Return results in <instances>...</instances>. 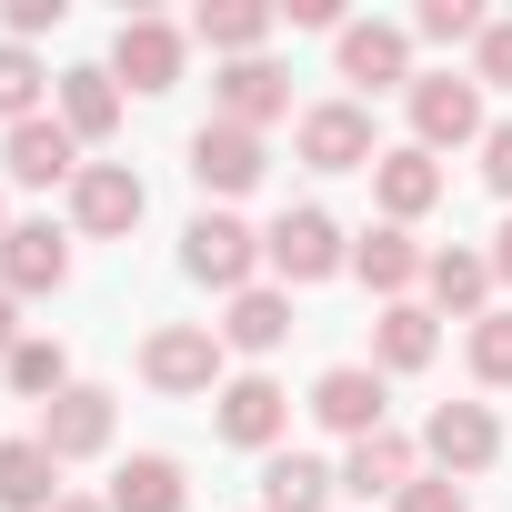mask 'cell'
I'll list each match as a JSON object with an SVG mask.
<instances>
[{
	"instance_id": "17",
	"label": "cell",
	"mask_w": 512,
	"mask_h": 512,
	"mask_svg": "<svg viewBox=\"0 0 512 512\" xmlns=\"http://www.w3.org/2000/svg\"><path fill=\"white\" fill-rule=\"evenodd\" d=\"M372 201H382V221H402V231H412V221H422V211L442 201V161H432L422 141L382 151V161H372Z\"/></svg>"
},
{
	"instance_id": "26",
	"label": "cell",
	"mask_w": 512,
	"mask_h": 512,
	"mask_svg": "<svg viewBox=\"0 0 512 512\" xmlns=\"http://www.w3.org/2000/svg\"><path fill=\"white\" fill-rule=\"evenodd\" d=\"M101 502H111V512H181L191 492H181V462H171V452H131Z\"/></svg>"
},
{
	"instance_id": "40",
	"label": "cell",
	"mask_w": 512,
	"mask_h": 512,
	"mask_svg": "<svg viewBox=\"0 0 512 512\" xmlns=\"http://www.w3.org/2000/svg\"><path fill=\"white\" fill-rule=\"evenodd\" d=\"M0 231H11V211H0Z\"/></svg>"
},
{
	"instance_id": "39",
	"label": "cell",
	"mask_w": 512,
	"mask_h": 512,
	"mask_svg": "<svg viewBox=\"0 0 512 512\" xmlns=\"http://www.w3.org/2000/svg\"><path fill=\"white\" fill-rule=\"evenodd\" d=\"M51 512H111V502H101V492H61Z\"/></svg>"
},
{
	"instance_id": "12",
	"label": "cell",
	"mask_w": 512,
	"mask_h": 512,
	"mask_svg": "<svg viewBox=\"0 0 512 512\" xmlns=\"http://www.w3.org/2000/svg\"><path fill=\"white\" fill-rule=\"evenodd\" d=\"M312 412H322V432H342V442L392 432V392H382V372H372V362H332V372L312 382Z\"/></svg>"
},
{
	"instance_id": "30",
	"label": "cell",
	"mask_w": 512,
	"mask_h": 512,
	"mask_svg": "<svg viewBox=\"0 0 512 512\" xmlns=\"http://www.w3.org/2000/svg\"><path fill=\"white\" fill-rule=\"evenodd\" d=\"M462 352H472V382L482 392H512V312H482Z\"/></svg>"
},
{
	"instance_id": "20",
	"label": "cell",
	"mask_w": 512,
	"mask_h": 512,
	"mask_svg": "<svg viewBox=\"0 0 512 512\" xmlns=\"http://www.w3.org/2000/svg\"><path fill=\"white\" fill-rule=\"evenodd\" d=\"M211 332H221V352H251V362H262V352L292 342V292H262V282H251V292H231V312H221Z\"/></svg>"
},
{
	"instance_id": "32",
	"label": "cell",
	"mask_w": 512,
	"mask_h": 512,
	"mask_svg": "<svg viewBox=\"0 0 512 512\" xmlns=\"http://www.w3.org/2000/svg\"><path fill=\"white\" fill-rule=\"evenodd\" d=\"M472 81H482V91H512V21H492V31L472 41Z\"/></svg>"
},
{
	"instance_id": "29",
	"label": "cell",
	"mask_w": 512,
	"mask_h": 512,
	"mask_svg": "<svg viewBox=\"0 0 512 512\" xmlns=\"http://www.w3.org/2000/svg\"><path fill=\"white\" fill-rule=\"evenodd\" d=\"M41 81H51V71H41L21 41H0V121H11V131L41 121Z\"/></svg>"
},
{
	"instance_id": "8",
	"label": "cell",
	"mask_w": 512,
	"mask_h": 512,
	"mask_svg": "<svg viewBox=\"0 0 512 512\" xmlns=\"http://www.w3.org/2000/svg\"><path fill=\"white\" fill-rule=\"evenodd\" d=\"M141 382L151 392H221V332L211 322H161L141 342Z\"/></svg>"
},
{
	"instance_id": "15",
	"label": "cell",
	"mask_w": 512,
	"mask_h": 512,
	"mask_svg": "<svg viewBox=\"0 0 512 512\" xmlns=\"http://www.w3.org/2000/svg\"><path fill=\"white\" fill-rule=\"evenodd\" d=\"M211 101H221V121H241V131H272V121L292 111V71H282L272 51L221 61V71H211Z\"/></svg>"
},
{
	"instance_id": "25",
	"label": "cell",
	"mask_w": 512,
	"mask_h": 512,
	"mask_svg": "<svg viewBox=\"0 0 512 512\" xmlns=\"http://www.w3.org/2000/svg\"><path fill=\"white\" fill-rule=\"evenodd\" d=\"M332 492H342V472L312 462V452H272L262 462V512H332Z\"/></svg>"
},
{
	"instance_id": "23",
	"label": "cell",
	"mask_w": 512,
	"mask_h": 512,
	"mask_svg": "<svg viewBox=\"0 0 512 512\" xmlns=\"http://www.w3.org/2000/svg\"><path fill=\"white\" fill-rule=\"evenodd\" d=\"M272 0H201V11H191V41H211L221 61H251V51H262L272 41Z\"/></svg>"
},
{
	"instance_id": "5",
	"label": "cell",
	"mask_w": 512,
	"mask_h": 512,
	"mask_svg": "<svg viewBox=\"0 0 512 512\" xmlns=\"http://www.w3.org/2000/svg\"><path fill=\"white\" fill-rule=\"evenodd\" d=\"M422 452H432V472H442V482L492 472V462H502V422H492V402H432Z\"/></svg>"
},
{
	"instance_id": "24",
	"label": "cell",
	"mask_w": 512,
	"mask_h": 512,
	"mask_svg": "<svg viewBox=\"0 0 512 512\" xmlns=\"http://www.w3.org/2000/svg\"><path fill=\"white\" fill-rule=\"evenodd\" d=\"M442 352V322L422 312V302H382V322H372V372H422Z\"/></svg>"
},
{
	"instance_id": "9",
	"label": "cell",
	"mask_w": 512,
	"mask_h": 512,
	"mask_svg": "<svg viewBox=\"0 0 512 512\" xmlns=\"http://www.w3.org/2000/svg\"><path fill=\"white\" fill-rule=\"evenodd\" d=\"M0 171H11L21 191H71L91 161H81V141L61 131V111H41V121H21V131H0Z\"/></svg>"
},
{
	"instance_id": "19",
	"label": "cell",
	"mask_w": 512,
	"mask_h": 512,
	"mask_svg": "<svg viewBox=\"0 0 512 512\" xmlns=\"http://www.w3.org/2000/svg\"><path fill=\"white\" fill-rule=\"evenodd\" d=\"M352 272H362V282H372L382 302H412V282L432 272V251H422V241H412L402 221H372V231L352 241Z\"/></svg>"
},
{
	"instance_id": "33",
	"label": "cell",
	"mask_w": 512,
	"mask_h": 512,
	"mask_svg": "<svg viewBox=\"0 0 512 512\" xmlns=\"http://www.w3.org/2000/svg\"><path fill=\"white\" fill-rule=\"evenodd\" d=\"M392 512H472V492H462V482H442V472H422V482H412Z\"/></svg>"
},
{
	"instance_id": "34",
	"label": "cell",
	"mask_w": 512,
	"mask_h": 512,
	"mask_svg": "<svg viewBox=\"0 0 512 512\" xmlns=\"http://www.w3.org/2000/svg\"><path fill=\"white\" fill-rule=\"evenodd\" d=\"M0 31H11V41L31 51L41 31H61V0H11V11H0Z\"/></svg>"
},
{
	"instance_id": "31",
	"label": "cell",
	"mask_w": 512,
	"mask_h": 512,
	"mask_svg": "<svg viewBox=\"0 0 512 512\" xmlns=\"http://www.w3.org/2000/svg\"><path fill=\"white\" fill-rule=\"evenodd\" d=\"M492 31V11H482V0H422V11H412V41H482Z\"/></svg>"
},
{
	"instance_id": "37",
	"label": "cell",
	"mask_w": 512,
	"mask_h": 512,
	"mask_svg": "<svg viewBox=\"0 0 512 512\" xmlns=\"http://www.w3.org/2000/svg\"><path fill=\"white\" fill-rule=\"evenodd\" d=\"M492 282H512V211H502V231H492Z\"/></svg>"
},
{
	"instance_id": "3",
	"label": "cell",
	"mask_w": 512,
	"mask_h": 512,
	"mask_svg": "<svg viewBox=\"0 0 512 512\" xmlns=\"http://www.w3.org/2000/svg\"><path fill=\"white\" fill-rule=\"evenodd\" d=\"M292 151L312 171H372L382 161V131H372V101H312L292 121Z\"/></svg>"
},
{
	"instance_id": "1",
	"label": "cell",
	"mask_w": 512,
	"mask_h": 512,
	"mask_svg": "<svg viewBox=\"0 0 512 512\" xmlns=\"http://www.w3.org/2000/svg\"><path fill=\"white\" fill-rule=\"evenodd\" d=\"M402 101H412V141H422L432 161L492 131V121H482V81H472V71H422V81H412Z\"/></svg>"
},
{
	"instance_id": "27",
	"label": "cell",
	"mask_w": 512,
	"mask_h": 512,
	"mask_svg": "<svg viewBox=\"0 0 512 512\" xmlns=\"http://www.w3.org/2000/svg\"><path fill=\"white\" fill-rule=\"evenodd\" d=\"M61 502V462L21 432V442H0V512H51Z\"/></svg>"
},
{
	"instance_id": "14",
	"label": "cell",
	"mask_w": 512,
	"mask_h": 512,
	"mask_svg": "<svg viewBox=\"0 0 512 512\" xmlns=\"http://www.w3.org/2000/svg\"><path fill=\"white\" fill-rule=\"evenodd\" d=\"M31 442H41L51 462H91V452H111V392H101V382H71L61 402H41Z\"/></svg>"
},
{
	"instance_id": "35",
	"label": "cell",
	"mask_w": 512,
	"mask_h": 512,
	"mask_svg": "<svg viewBox=\"0 0 512 512\" xmlns=\"http://www.w3.org/2000/svg\"><path fill=\"white\" fill-rule=\"evenodd\" d=\"M482 181L512 201V121H492V131H482Z\"/></svg>"
},
{
	"instance_id": "16",
	"label": "cell",
	"mask_w": 512,
	"mask_h": 512,
	"mask_svg": "<svg viewBox=\"0 0 512 512\" xmlns=\"http://www.w3.org/2000/svg\"><path fill=\"white\" fill-rule=\"evenodd\" d=\"M71 282V231H51V221H11L0 231V292H61Z\"/></svg>"
},
{
	"instance_id": "7",
	"label": "cell",
	"mask_w": 512,
	"mask_h": 512,
	"mask_svg": "<svg viewBox=\"0 0 512 512\" xmlns=\"http://www.w3.org/2000/svg\"><path fill=\"white\" fill-rule=\"evenodd\" d=\"M251 262H262V231L231 221V211H201V221L181 231V272L211 282V292H251Z\"/></svg>"
},
{
	"instance_id": "4",
	"label": "cell",
	"mask_w": 512,
	"mask_h": 512,
	"mask_svg": "<svg viewBox=\"0 0 512 512\" xmlns=\"http://www.w3.org/2000/svg\"><path fill=\"white\" fill-rule=\"evenodd\" d=\"M141 211H151V191H141L131 161H91V171L71 181V231H81V241H131Z\"/></svg>"
},
{
	"instance_id": "38",
	"label": "cell",
	"mask_w": 512,
	"mask_h": 512,
	"mask_svg": "<svg viewBox=\"0 0 512 512\" xmlns=\"http://www.w3.org/2000/svg\"><path fill=\"white\" fill-rule=\"evenodd\" d=\"M21 352V322H11V292H0V362H11Z\"/></svg>"
},
{
	"instance_id": "21",
	"label": "cell",
	"mask_w": 512,
	"mask_h": 512,
	"mask_svg": "<svg viewBox=\"0 0 512 512\" xmlns=\"http://www.w3.org/2000/svg\"><path fill=\"white\" fill-rule=\"evenodd\" d=\"M422 292H432L452 322H482V312H492V251L442 241V251H432V272H422Z\"/></svg>"
},
{
	"instance_id": "13",
	"label": "cell",
	"mask_w": 512,
	"mask_h": 512,
	"mask_svg": "<svg viewBox=\"0 0 512 512\" xmlns=\"http://www.w3.org/2000/svg\"><path fill=\"white\" fill-rule=\"evenodd\" d=\"M272 171V151H262V131H241V121H201L191 131V181L211 191V201H231V191H251V181H262Z\"/></svg>"
},
{
	"instance_id": "10",
	"label": "cell",
	"mask_w": 512,
	"mask_h": 512,
	"mask_svg": "<svg viewBox=\"0 0 512 512\" xmlns=\"http://www.w3.org/2000/svg\"><path fill=\"white\" fill-rule=\"evenodd\" d=\"M181 61H191V31H171L161 11H131L111 31V81H131V91H171Z\"/></svg>"
},
{
	"instance_id": "11",
	"label": "cell",
	"mask_w": 512,
	"mask_h": 512,
	"mask_svg": "<svg viewBox=\"0 0 512 512\" xmlns=\"http://www.w3.org/2000/svg\"><path fill=\"white\" fill-rule=\"evenodd\" d=\"M332 51H342V81H352V91H372V101L422 81V71H412V31H402V21H342V41H332Z\"/></svg>"
},
{
	"instance_id": "36",
	"label": "cell",
	"mask_w": 512,
	"mask_h": 512,
	"mask_svg": "<svg viewBox=\"0 0 512 512\" xmlns=\"http://www.w3.org/2000/svg\"><path fill=\"white\" fill-rule=\"evenodd\" d=\"M282 21H292V31H332V41H342V11H332V0H282Z\"/></svg>"
},
{
	"instance_id": "2",
	"label": "cell",
	"mask_w": 512,
	"mask_h": 512,
	"mask_svg": "<svg viewBox=\"0 0 512 512\" xmlns=\"http://www.w3.org/2000/svg\"><path fill=\"white\" fill-rule=\"evenodd\" d=\"M262 262H272V272L302 292V282L352 272V241H342V221H332V211H312V201H302V211H282V221L262 231Z\"/></svg>"
},
{
	"instance_id": "18",
	"label": "cell",
	"mask_w": 512,
	"mask_h": 512,
	"mask_svg": "<svg viewBox=\"0 0 512 512\" xmlns=\"http://www.w3.org/2000/svg\"><path fill=\"white\" fill-rule=\"evenodd\" d=\"M412 482H422V442H402V432H372L342 452V492H362V502H402Z\"/></svg>"
},
{
	"instance_id": "28",
	"label": "cell",
	"mask_w": 512,
	"mask_h": 512,
	"mask_svg": "<svg viewBox=\"0 0 512 512\" xmlns=\"http://www.w3.org/2000/svg\"><path fill=\"white\" fill-rule=\"evenodd\" d=\"M0 372H11V392H21V402H61V392H71V352H61V342H21Z\"/></svg>"
},
{
	"instance_id": "22",
	"label": "cell",
	"mask_w": 512,
	"mask_h": 512,
	"mask_svg": "<svg viewBox=\"0 0 512 512\" xmlns=\"http://www.w3.org/2000/svg\"><path fill=\"white\" fill-rule=\"evenodd\" d=\"M61 131H71V141H111V131H121V81H111V61L61 71Z\"/></svg>"
},
{
	"instance_id": "6",
	"label": "cell",
	"mask_w": 512,
	"mask_h": 512,
	"mask_svg": "<svg viewBox=\"0 0 512 512\" xmlns=\"http://www.w3.org/2000/svg\"><path fill=\"white\" fill-rule=\"evenodd\" d=\"M211 422H221V442H241V452H282V432H292V392H282L272 372H231V382L211 392Z\"/></svg>"
}]
</instances>
